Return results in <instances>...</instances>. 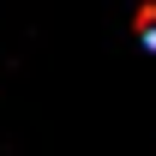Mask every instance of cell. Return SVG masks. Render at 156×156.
I'll return each instance as SVG.
<instances>
[{"label": "cell", "instance_id": "obj_1", "mask_svg": "<svg viewBox=\"0 0 156 156\" xmlns=\"http://www.w3.org/2000/svg\"><path fill=\"white\" fill-rule=\"evenodd\" d=\"M138 36H144V42H150V48H156V6H150V12H144V18H138Z\"/></svg>", "mask_w": 156, "mask_h": 156}]
</instances>
